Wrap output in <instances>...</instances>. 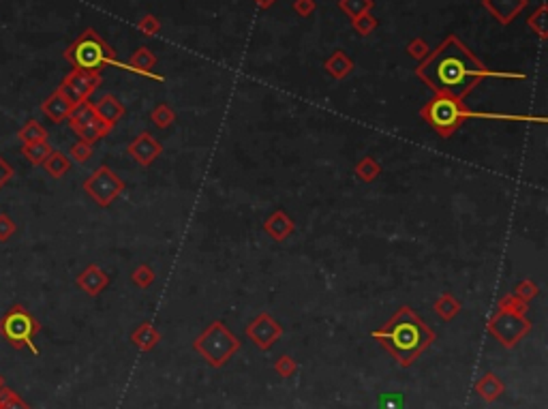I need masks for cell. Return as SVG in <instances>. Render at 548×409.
<instances>
[{"mask_svg":"<svg viewBox=\"0 0 548 409\" xmlns=\"http://www.w3.org/2000/svg\"><path fill=\"white\" fill-rule=\"evenodd\" d=\"M17 139L22 144H33V141H47V129L37 123V121H28L19 131H17Z\"/></svg>","mask_w":548,"mask_h":409,"instance_id":"cell-21","label":"cell"},{"mask_svg":"<svg viewBox=\"0 0 548 409\" xmlns=\"http://www.w3.org/2000/svg\"><path fill=\"white\" fill-rule=\"evenodd\" d=\"M155 279H157V275H155V270H152L148 264L137 266V268L133 270V275H131V281H133L137 287H141V289H148V287L155 283Z\"/></svg>","mask_w":548,"mask_h":409,"instance_id":"cell-27","label":"cell"},{"mask_svg":"<svg viewBox=\"0 0 548 409\" xmlns=\"http://www.w3.org/2000/svg\"><path fill=\"white\" fill-rule=\"evenodd\" d=\"M375 339H382L390 352L402 362L409 364L422 349L432 341L430 328L424 326V321L409 309L402 307L388 324L384 330L375 332Z\"/></svg>","mask_w":548,"mask_h":409,"instance_id":"cell-2","label":"cell"},{"mask_svg":"<svg viewBox=\"0 0 548 409\" xmlns=\"http://www.w3.org/2000/svg\"><path fill=\"white\" fill-rule=\"evenodd\" d=\"M101 84V73H93V71H81V69H73L65 75V79L61 82L58 91L75 105L86 103L93 93L99 88Z\"/></svg>","mask_w":548,"mask_h":409,"instance_id":"cell-8","label":"cell"},{"mask_svg":"<svg viewBox=\"0 0 548 409\" xmlns=\"http://www.w3.org/2000/svg\"><path fill=\"white\" fill-rule=\"evenodd\" d=\"M478 390H480V392H482V394H484L486 399H493V396H497V392L501 390V386H499V384L495 382V379H493V375H488V377L484 379V382H482V384H478Z\"/></svg>","mask_w":548,"mask_h":409,"instance_id":"cell-36","label":"cell"},{"mask_svg":"<svg viewBox=\"0 0 548 409\" xmlns=\"http://www.w3.org/2000/svg\"><path fill=\"white\" fill-rule=\"evenodd\" d=\"M41 111L47 116V118L54 123V125H61V123H65L69 116H71V111H73V103L56 88L43 103H41Z\"/></svg>","mask_w":548,"mask_h":409,"instance_id":"cell-13","label":"cell"},{"mask_svg":"<svg viewBox=\"0 0 548 409\" xmlns=\"http://www.w3.org/2000/svg\"><path fill=\"white\" fill-rule=\"evenodd\" d=\"M246 334L255 341V345H259L262 349H268L281 337V326L268 313H262L257 319L251 321V326L246 328Z\"/></svg>","mask_w":548,"mask_h":409,"instance_id":"cell-11","label":"cell"},{"mask_svg":"<svg viewBox=\"0 0 548 409\" xmlns=\"http://www.w3.org/2000/svg\"><path fill=\"white\" fill-rule=\"evenodd\" d=\"M150 118H152V123L159 127V129H167V127H171L176 123V111L171 109L167 103H159L152 111H150Z\"/></svg>","mask_w":548,"mask_h":409,"instance_id":"cell-24","label":"cell"},{"mask_svg":"<svg viewBox=\"0 0 548 409\" xmlns=\"http://www.w3.org/2000/svg\"><path fill=\"white\" fill-rule=\"evenodd\" d=\"M482 5L490 11V15L497 22L510 24L527 7V0H482Z\"/></svg>","mask_w":548,"mask_h":409,"instance_id":"cell-14","label":"cell"},{"mask_svg":"<svg viewBox=\"0 0 548 409\" xmlns=\"http://www.w3.org/2000/svg\"><path fill=\"white\" fill-rule=\"evenodd\" d=\"M0 409H3V405H0Z\"/></svg>","mask_w":548,"mask_h":409,"instance_id":"cell-43","label":"cell"},{"mask_svg":"<svg viewBox=\"0 0 548 409\" xmlns=\"http://www.w3.org/2000/svg\"><path fill=\"white\" fill-rule=\"evenodd\" d=\"M294 229H296V225H294V221L287 217L283 210H276V213H272L268 219H266V223H264V231L268 233V236L272 238V240H279V242H283V240H287L294 233Z\"/></svg>","mask_w":548,"mask_h":409,"instance_id":"cell-17","label":"cell"},{"mask_svg":"<svg viewBox=\"0 0 548 409\" xmlns=\"http://www.w3.org/2000/svg\"><path fill=\"white\" fill-rule=\"evenodd\" d=\"M315 9H317V3H315V0H296V3H294V11H296L300 17H308V15H313Z\"/></svg>","mask_w":548,"mask_h":409,"instance_id":"cell-38","label":"cell"},{"mask_svg":"<svg viewBox=\"0 0 548 409\" xmlns=\"http://www.w3.org/2000/svg\"><path fill=\"white\" fill-rule=\"evenodd\" d=\"M125 180L116 176V171H111V167L101 165L97 167L88 178L84 180V191L88 195L97 206L107 208L116 201L123 191H125Z\"/></svg>","mask_w":548,"mask_h":409,"instance_id":"cell-6","label":"cell"},{"mask_svg":"<svg viewBox=\"0 0 548 409\" xmlns=\"http://www.w3.org/2000/svg\"><path fill=\"white\" fill-rule=\"evenodd\" d=\"M253 3L259 7V9H268V7H272L276 0H253Z\"/></svg>","mask_w":548,"mask_h":409,"instance_id":"cell-40","label":"cell"},{"mask_svg":"<svg viewBox=\"0 0 548 409\" xmlns=\"http://www.w3.org/2000/svg\"><path fill=\"white\" fill-rule=\"evenodd\" d=\"M69 157L75 161V163H88L91 157H93V144H86L81 139H77L71 148H69Z\"/></svg>","mask_w":548,"mask_h":409,"instance_id":"cell-30","label":"cell"},{"mask_svg":"<svg viewBox=\"0 0 548 409\" xmlns=\"http://www.w3.org/2000/svg\"><path fill=\"white\" fill-rule=\"evenodd\" d=\"M52 146L47 141H33V144H22V155L26 161H31L33 165H43L47 157L52 155Z\"/></svg>","mask_w":548,"mask_h":409,"instance_id":"cell-20","label":"cell"},{"mask_svg":"<svg viewBox=\"0 0 548 409\" xmlns=\"http://www.w3.org/2000/svg\"><path fill=\"white\" fill-rule=\"evenodd\" d=\"M416 73L437 95H448L458 101H463L484 77H525L523 73L488 71L456 37H448L435 52H430Z\"/></svg>","mask_w":548,"mask_h":409,"instance_id":"cell-1","label":"cell"},{"mask_svg":"<svg viewBox=\"0 0 548 409\" xmlns=\"http://www.w3.org/2000/svg\"><path fill=\"white\" fill-rule=\"evenodd\" d=\"M137 31L143 35V37H155L161 33V22L159 17L155 15H143L139 22H137Z\"/></svg>","mask_w":548,"mask_h":409,"instance_id":"cell-32","label":"cell"},{"mask_svg":"<svg viewBox=\"0 0 548 409\" xmlns=\"http://www.w3.org/2000/svg\"><path fill=\"white\" fill-rule=\"evenodd\" d=\"M157 339H159V334L155 332V328H152L150 324H143V326H139V328H137V332L133 334V341H135V345H137V347H141V349H148V347H152V345L157 343Z\"/></svg>","mask_w":548,"mask_h":409,"instance_id":"cell-28","label":"cell"},{"mask_svg":"<svg viewBox=\"0 0 548 409\" xmlns=\"http://www.w3.org/2000/svg\"><path fill=\"white\" fill-rule=\"evenodd\" d=\"M324 69L334 77V79H343V77H347L352 71H354V61L352 58L345 54L343 49H336L328 61L324 63Z\"/></svg>","mask_w":548,"mask_h":409,"instance_id":"cell-18","label":"cell"},{"mask_svg":"<svg viewBox=\"0 0 548 409\" xmlns=\"http://www.w3.org/2000/svg\"><path fill=\"white\" fill-rule=\"evenodd\" d=\"M41 324L35 315L22 304H13L3 317H0V337H3L13 349H31V354H39L35 345V337L39 334Z\"/></svg>","mask_w":548,"mask_h":409,"instance_id":"cell-5","label":"cell"},{"mask_svg":"<svg viewBox=\"0 0 548 409\" xmlns=\"http://www.w3.org/2000/svg\"><path fill=\"white\" fill-rule=\"evenodd\" d=\"M420 116L426 125H430L441 137H452L465 121L480 118V114L469 111L467 105L448 95H435L422 109Z\"/></svg>","mask_w":548,"mask_h":409,"instance_id":"cell-4","label":"cell"},{"mask_svg":"<svg viewBox=\"0 0 548 409\" xmlns=\"http://www.w3.org/2000/svg\"><path fill=\"white\" fill-rule=\"evenodd\" d=\"M155 65H157V56H155V52H150L146 45L137 47V49L131 54L129 63H127L129 71H133V73H139V75H146V77H155L157 82H163V77H161V75H157V73L152 71V69H155Z\"/></svg>","mask_w":548,"mask_h":409,"instance_id":"cell-16","label":"cell"},{"mask_svg":"<svg viewBox=\"0 0 548 409\" xmlns=\"http://www.w3.org/2000/svg\"><path fill=\"white\" fill-rule=\"evenodd\" d=\"M432 309H435V313L441 317V319H452L458 311H460V302L452 296V294H441L435 304H432Z\"/></svg>","mask_w":548,"mask_h":409,"instance_id":"cell-23","label":"cell"},{"mask_svg":"<svg viewBox=\"0 0 548 409\" xmlns=\"http://www.w3.org/2000/svg\"><path fill=\"white\" fill-rule=\"evenodd\" d=\"M407 54L412 58H418V61H424V58L430 54V47L424 39H414L409 45H407Z\"/></svg>","mask_w":548,"mask_h":409,"instance_id":"cell-35","label":"cell"},{"mask_svg":"<svg viewBox=\"0 0 548 409\" xmlns=\"http://www.w3.org/2000/svg\"><path fill=\"white\" fill-rule=\"evenodd\" d=\"M3 409H31V405H28L17 392H13L11 394V399L3 405Z\"/></svg>","mask_w":548,"mask_h":409,"instance_id":"cell-39","label":"cell"},{"mask_svg":"<svg viewBox=\"0 0 548 409\" xmlns=\"http://www.w3.org/2000/svg\"><path fill=\"white\" fill-rule=\"evenodd\" d=\"M290 366L294 369V364H290V358H283V360H281V364H279V369H281L283 373H287V371H290Z\"/></svg>","mask_w":548,"mask_h":409,"instance_id":"cell-41","label":"cell"},{"mask_svg":"<svg viewBox=\"0 0 548 409\" xmlns=\"http://www.w3.org/2000/svg\"><path fill=\"white\" fill-rule=\"evenodd\" d=\"M499 309H503V311H512V313H525L527 311V302H523V300H518L514 294H508V296H503L501 300H499Z\"/></svg>","mask_w":548,"mask_h":409,"instance_id":"cell-34","label":"cell"},{"mask_svg":"<svg viewBox=\"0 0 548 409\" xmlns=\"http://www.w3.org/2000/svg\"><path fill=\"white\" fill-rule=\"evenodd\" d=\"M43 167L52 178H63L71 171V159L67 155H63L61 151H52V155L47 157Z\"/></svg>","mask_w":548,"mask_h":409,"instance_id":"cell-19","label":"cell"},{"mask_svg":"<svg viewBox=\"0 0 548 409\" xmlns=\"http://www.w3.org/2000/svg\"><path fill=\"white\" fill-rule=\"evenodd\" d=\"M195 347L204 354L212 364H221L225 362L229 356L236 352L238 341L234 339V334L229 332L221 321H214V324L201 334L195 343Z\"/></svg>","mask_w":548,"mask_h":409,"instance_id":"cell-7","label":"cell"},{"mask_svg":"<svg viewBox=\"0 0 548 409\" xmlns=\"http://www.w3.org/2000/svg\"><path fill=\"white\" fill-rule=\"evenodd\" d=\"M548 15V7L546 5H540L538 7V11L529 17V22H527V26L531 28V31L540 37V39H546V17Z\"/></svg>","mask_w":548,"mask_h":409,"instance_id":"cell-26","label":"cell"},{"mask_svg":"<svg viewBox=\"0 0 548 409\" xmlns=\"http://www.w3.org/2000/svg\"><path fill=\"white\" fill-rule=\"evenodd\" d=\"M127 153L131 155V159H133L135 163H139L141 167H148V165H152V163L161 157L163 146H161L159 139H155L152 133L143 131V133H139V135L127 146Z\"/></svg>","mask_w":548,"mask_h":409,"instance_id":"cell-10","label":"cell"},{"mask_svg":"<svg viewBox=\"0 0 548 409\" xmlns=\"http://www.w3.org/2000/svg\"><path fill=\"white\" fill-rule=\"evenodd\" d=\"M352 26H354V31L358 35L366 37V35H370L375 31V28H377V17H373L370 11H368V13H362L360 17L352 20Z\"/></svg>","mask_w":548,"mask_h":409,"instance_id":"cell-31","label":"cell"},{"mask_svg":"<svg viewBox=\"0 0 548 409\" xmlns=\"http://www.w3.org/2000/svg\"><path fill=\"white\" fill-rule=\"evenodd\" d=\"M5 388V377H3V373H0V390Z\"/></svg>","mask_w":548,"mask_h":409,"instance_id":"cell-42","label":"cell"},{"mask_svg":"<svg viewBox=\"0 0 548 409\" xmlns=\"http://www.w3.org/2000/svg\"><path fill=\"white\" fill-rule=\"evenodd\" d=\"M93 107H95V114L99 116V121H103L111 129L118 125V121L123 118L125 111H127L125 105L120 103V99H116L113 95H103L99 101L93 103Z\"/></svg>","mask_w":548,"mask_h":409,"instance_id":"cell-15","label":"cell"},{"mask_svg":"<svg viewBox=\"0 0 548 409\" xmlns=\"http://www.w3.org/2000/svg\"><path fill=\"white\" fill-rule=\"evenodd\" d=\"M538 294H540V287H538V283H533L531 279H523L521 283L514 287V296H516L518 300H523V302H529V300L535 298Z\"/></svg>","mask_w":548,"mask_h":409,"instance_id":"cell-29","label":"cell"},{"mask_svg":"<svg viewBox=\"0 0 548 409\" xmlns=\"http://www.w3.org/2000/svg\"><path fill=\"white\" fill-rule=\"evenodd\" d=\"M338 9L343 13H347L352 20H356L373 9V0H338Z\"/></svg>","mask_w":548,"mask_h":409,"instance_id":"cell-25","label":"cell"},{"mask_svg":"<svg viewBox=\"0 0 548 409\" xmlns=\"http://www.w3.org/2000/svg\"><path fill=\"white\" fill-rule=\"evenodd\" d=\"M488 328L503 345L510 347L529 330V321L521 313H512V311L499 309V313L490 319Z\"/></svg>","mask_w":548,"mask_h":409,"instance_id":"cell-9","label":"cell"},{"mask_svg":"<svg viewBox=\"0 0 548 409\" xmlns=\"http://www.w3.org/2000/svg\"><path fill=\"white\" fill-rule=\"evenodd\" d=\"M15 231H17V223L7 213H0V242H7L9 238H13Z\"/></svg>","mask_w":548,"mask_h":409,"instance_id":"cell-33","label":"cell"},{"mask_svg":"<svg viewBox=\"0 0 548 409\" xmlns=\"http://www.w3.org/2000/svg\"><path fill=\"white\" fill-rule=\"evenodd\" d=\"M75 285L86 291L88 296H99L101 291L109 285V277L103 268H99L97 264H91V266H86L77 279H75Z\"/></svg>","mask_w":548,"mask_h":409,"instance_id":"cell-12","label":"cell"},{"mask_svg":"<svg viewBox=\"0 0 548 409\" xmlns=\"http://www.w3.org/2000/svg\"><path fill=\"white\" fill-rule=\"evenodd\" d=\"M13 173H15V169H13V165L0 155V189H3L11 178H13Z\"/></svg>","mask_w":548,"mask_h":409,"instance_id":"cell-37","label":"cell"},{"mask_svg":"<svg viewBox=\"0 0 548 409\" xmlns=\"http://www.w3.org/2000/svg\"><path fill=\"white\" fill-rule=\"evenodd\" d=\"M356 176L362 180V183H373V180H377L379 178V173H382V165L375 161L373 157H364L356 163Z\"/></svg>","mask_w":548,"mask_h":409,"instance_id":"cell-22","label":"cell"},{"mask_svg":"<svg viewBox=\"0 0 548 409\" xmlns=\"http://www.w3.org/2000/svg\"><path fill=\"white\" fill-rule=\"evenodd\" d=\"M65 58L73 65V69H81V71L101 73V69L109 65L129 71L127 65L116 61V52H113L93 28H86V31L65 49Z\"/></svg>","mask_w":548,"mask_h":409,"instance_id":"cell-3","label":"cell"}]
</instances>
